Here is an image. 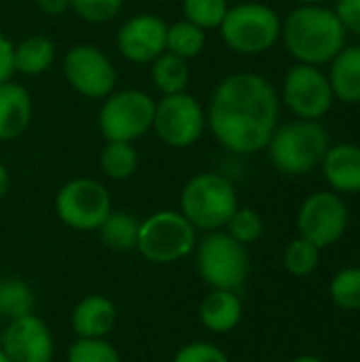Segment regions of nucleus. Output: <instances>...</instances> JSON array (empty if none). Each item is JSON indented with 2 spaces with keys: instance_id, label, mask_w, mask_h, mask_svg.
Instances as JSON below:
<instances>
[{
  "instance_id": "nucleus-1",
  "label": "nucleus",
  "mask_w": 360,
  "mask_h": 362,
  "mask_svg": "<svg viewBox=\"0 0 360 362\" xmlns=\"http://www.w3.org/2000/svg\"><path fill=\"white\" fill-rule=\"evenodd\" d=\"M278 117L276 87L255 72H236L223 78L212 91L206 112L216 142L238 155L263 151L278 127Z\"/></svg>"
},
{
  "instance_id": "nucleus-2",
  "label": "nucleus",
  "mask_w": 360,
  "mask_h": 362,
  "mask_svg": "<svg viewBox=\"0 0 360 362\" xmlns=\"http://www.w3.org/2000/svg\"><path fill=\"white\" fill-rule=\"evenodd\" d=\"M346 28L333 8L323 4H299L284 21L280 38L286 51L299 62L310 66H325L346 47Z\"/></svg>"
},
{
  "instance_id": "nucleus-3",
  "label": "nucleus",
  "mask_w": 360,
  "mask_h": 362,
  "mask_svg": "<svg viewBox=\"0 0 360 362\" xmlns=\"http://www.w3.org/2000/svg\"><path fill=\"white\" fill-rule=\"evenodd\" d=\"M178 212L204 233L221 231L240 208L238 191L229 178L216 172H202L187 180L180 191Z\"/></svg>"
},
{
  "instance_id": "nucleus-4",
  "label": "nucleus",
  "mask_w": 360,
  "mask_h": 362,
  "mask_svg": "<svg viewBox=\"0 0 360 362\" xmlns=\"http://www.w3.org/2000/svg\"><path fill=\"white\" fill-rule=\"evenodd\" d=\"M329 146V132L320 121L297 119L276 127L265 148L278 172L286 176H303L323 163Z\"/></svg>"
},
{
  "instance_id": "nucleus-5",
  "label": "nucleus",
  "mask_w": 360,
  "mask_h": 362,
  "mask_svg": "<svg viewBox=\"0 0 360 362\" xmlns=\"http://www.w3.org/2000/svg\"><path fill=\"white\" fill-rule=\"evenodd\" d=\"M195 269L210 291L240 293L250 274V255L225 229L206 233L195 246Z\"/></svg>"
},
{
  "instance_id": "nucleus-6",
  "label": "nucleus",
  "mask_w": 360,
  "mask_h": 362,
  "mask_svg": "<svg viewBox=\"0 0 360 362\" xmlns=\"http://www.w3.org/2000/svg\"><path fill=\"white\" fill-rule=\"evenodd\" d=\"M197 246V229L178 210H159L140 221L136 250L155 265L187 259Z\"/></svg>"
},
{
  "instance_id": "nucleus-7",
  "label": "nucleus",
  "mask_w": 360,
  "mask_h": 362,
  "mask_svg": "<svg viewBox=\"0 0 360 362\" xmlns=\"http://www.w3.org/2000/svg\"><path fill=\"white\" fill-rule=\"evenodd\" d=\"M219 30L231 51L240 55H259L280 40L282 19L263 2H242L229 6Z\"/></svg>"
},
{
  "instance_id": "nucleus-8",
  "label": "nucleus",
  "mask_w": 360,
  "mask_h": 362,
  "mask_svg": "<svg viewBox=\"0 0 360 362\" xmlns=\"http://www.w3.org/2000/svg\"><path fill=\"white\" fill-rule=\"evenodd\" d=\"M155 100L140 89H121L104 98L98 115L100 132L106 140L136 142L153 129Z\"/></svg>"
},
{
  "instance_id": "nucleus-9",
  "label": "nucleus",
  "mask_w": 360,
  "mask_h": 362,
  "mask_svg": "<svg viewBox=\"0 0 360 362\" xmlns=\"http://www.w3.org/2000/svg\"><path fill=\"white\" fill-rule=\"evenodd\" d=\"M110 212V193L95 178H72L55 195V214L72 231H98Z\"/></svg>"
},
{
  "instance_id": "nucleus-10",
  "label": "nucleus",
  "mask_w": 360,
  "mask_h": 362,
  "mask_svg": "<svg viewBox=\"0 0 360 362\" xmlns=\"http://www.w3.org/2000/svg\"><path fill=\"white\" fill-rule=\"evenodd\" d=\"M206 125L208 121L202 102L187 91L163 95L155 104L153 129L157 138L172 148L193 146L204 136Z\"/></svg>"
},
{
  "instance_id": "nucleus-11",
  "label": "nucleus",
  "mask_w": 360,
  "mask_h": 362,
  "mask_svg": "<svg viewBox=\"0 0 360 362\" xmlns=\"http://www.w3.org/2000/svg\"><path fill=\"white\" fill-rule=\"evenodd\" d=\"M350 225V210L344 197L331 189L316 191L303 199L297 212V231L320 250L337 244Z\"/></svg>"
},
{
  "instance_id": "nucleus-12",
  "label": "nucleus",
  "mask_w": 360,
  "mask_h": 362,
  "mask_svg": "<svg viewBox=\"0 0 360 362\" xmlns=\"http://www.w3.org/2000/svg\"><path fill=\"white\" fill-rule=\"evenodd\" d=\"M333 89L329 76L320 66L295 64L286 70L282 81V102L297 119L318 121L333 106Z\"/></svg>"
},
{
  "instance_id": "nucleus-13",
  "label": "nucleus",
  "mask_w": 360,
  "mask_h": 362,
  "mask_svg": "<svg viewBox=\"0 0 360 362\" xmlns=\"http://www.w3.org/2000/svg\"><path fill=\"white\" fill-rule=\"evenodd\" d=\"M68 85L91 100H104L115 91L117 70L108 55L93 45H76L64 55L62 64Z\"/></svg>"
},
{
  "instance_id": "nucleus-14",
  "label": "nucleus",
  "mask_w": 360,
  "mask_h": 362,
  "mask_svg": "<svg viewBox=\"0 0 360 362\" xmlns=\"http://www.w3.org/2000/svg\"><path fill=\"white\" fill-rule=\"evenodd\" d=\"M2 352L11 362H53L55 339L36 314L11 320L2 333Z\"/></svg>"
},
{
  "instance_id": "nucleus-15",
  "label": "nucleus",
  "mask_w": 360,
  "mask_h": 362,
  "mask_svg": "<svg viewBox=\"0 0 360 362\" xmlns=\"http://www.w3.org/2000/svg\"><path fill=\"white\" fill-rule=\"evenodd\" d=\"M168 23L153 13H140L129 17L119 34L117 47L121 55L134 64H151L166 51Z\"/></svg>"
},
{
  "instance_id": "nucleus-16",
  "label": "nucleus",
  "mask_w": 360,
  "mask_h": 362,
  "mask_svg": "<svg viewBox=\"0 0 360 362\" xmlns=\"http://www.w3.org/2000/svg\"><path fill=\"white\" fill-rule=\"evenodd\" d=\"M117 320L119 310L104 295L83 297L70 314V327L76 339H106L117 327Z\"/></svg>"
},
{
  "instance_id": "nucleus-17",
  "label": "nucleus",
  "mask_w": 360,
  "mask_h": 362,
  "mask_svg": "<svg viewBox=\"0 0 360 362\" xmlns=\"http://www.w3.org/2000/svg\"><path fill=\"white\" fill-rule=\"evenodd\" d=\"M323 174L331 191L339 195L360 193V146L352 142H342L329 146L323 157Z\"/></svg>"
},
{
  "instance_id": "nucleus-18",
  "label": "nucleus",
  "mask_w": 360,
  "mask_h": 362,
  "mask_svg": "<svg viewBox=\"0 0 360 362\" xmlns=\"http://www.w3.org/2000/svg\"><path fill=\"white\" fill-rule=\"evenodd\" d=\"M244 316V303L236 291H210L197 310L202 327L214 335H227L238 329Z\"/></svg>"
},
{
  "instance_id": "nucleus-19",
  "label": "nucleus",
  "mask_w": 360,
  "mask_h": 362,
  "mask_svg": "<svg viewBox=\"0 0 360 362\" xmlns=\"http://www.w3.org/2000/svg\"><path fill=\"white\" fill-rule=\"evenodd\" d=\"M32 121V95L30 91L15 83H0V140H17Z\"/></svg>"
},
{
  "instance_id": "nucleus-20",
  "label": "nucleus",
  "mask_w": 360,
  "mask_h": 362,
  "mask_svg": "<svg viewBox=\"0 0 360 362\" xmlns=\"http://www.w3.org/2000/svg\"><path fill=\"white\" fill-rule=\"evenodd\" d=\"M333 95L344 104H360V47H344L329 64Z\"/></svg>"
},
{
  "instance_id": "nucleus-21",
  "label": "nucleus",
  "mask_w": 360,
  "mask_h": 362,
  "mask_svg": "<svg viewBox=\"0 0 360 362\" xmlns=\"http://www.w3.org/2000/svg\"><path fill=\"white\" fill-rule=\"evenodd\" d=\"M138 231H140V218L134 216L127 210H112L106 221L95 231L102 246L110 252H132L138 244Z\"/></svg>"
},
{
  "instance_id": "nucleus-22",
  "label": "nucleus",
  "mask_w": 360,
  "mask_h": 362,
  "mask_svg": "<svg viewBox=\"0 0 360 362\" xmlns=\"http://www.w3.org/2000/svg\"><path fill=\"white\" fill-rule=\"evenodd\" d=\"M55 62V42L42 34H34L15 45V72L23 76H38Z\"/></svg>"
},
{
  "instance_id": "nucleus-23",
  "label": "nucleus",
  "mask_w": 360,
  "mask_h": 362,
  "mask_svg": "<svg viewBox=\"0 0 360 362\" xmlns=\"http://www.w3.org/2000/svg\"><path fill=\"white\" fill-rule=\"evenodd\" d=\"M189 78H191V70H189L187 59L170 51H163L159 57L151 62V81L163 95L185 91L189 85Z\"/></svg>"
},
{
  "instance_id": "nucleus-24",
  "label": "nucleus",
  "mask_w": 360,
  "mask_h": 362,
  "mask_svg": "<svg viewBox=\"0 0 360 362\" xmlns=\"http://www.w3.org/2000/svg\"><path fill=\"white\" fill-rule=\"evenodd\" d=\"M34 305L36 295L25 280L17 276L0 278V318L6 322L17 320L21 316L34 314Z\"/></svg>"
},
{
  "instance_id": "nucleus-25",
  "label": "nucleus",
  "mask_w": 360,
  "mask_h": 362,
  "mask_svg": "<svg viewBox=\"0 0 360 362\" xmlns=\"http://www.w3.org/2000/svg\"><path fill=\"white\" fill-rule=\"evenodd\" d=\"M140 163L134 142L106 140L100 151V168L110 180H127L136 174Z\"/></svg>"
},
{
  "instance_id": "nucleus-26",
  "label": "nucleus",
  "mask_w": 360,
  "mask_h": 362,
  "mask_svg": "<svg viewBox=\"0 0 360 362\" xmlns=\"http://www.w3.org/2000/svg\"><path fill=\"white\" fill-rule=\"evenodd\" d=\"M206 47V30L197 28L195 23L180 19L168 25V36H166V51L182 57V59H193L197 57Z\"/></svg>"
},
{
  "instance_id": "nucleus-27",
  "label": "nucleus",
  "mask_w": 360,
  "mask_h": 362,
  "mask_svg": "<svg viewBox=\"0 0 360 362\" xmlns=\"http://www.w3.org/2000/svg\"><path fill=\"white\" fill-rule=\"evenodd\" d=\"M320 252L323 250L318 246H314L306 238L297 235L284 248V255H282L284 269L291 276H295V278H308V276H312L318 269V265H320Z\"/></svg>"
},
{
  "instance_id": "nucleus-28",
  "label": "nucleus",
  "mask_w": 360,
  "mask_h": 362,
  "mask_svg": "<svg viewBox=\"0 0 360 362\" xmlns=\"http://www.w3.org/2000/svg\"><path fill=\"white\" fill-rule=\"evenodd\" d=\"M331 301L346 312H360V265L339 269L329 284Z\"/></svg>"
},
{
  "instance_id": "nucleus-29",
  "label": "nucleus",
  "mask_w": 360,
  "mask_h": 362,
  "mask_svg": "<svg viewBox=\"0 0 360 362\" xmlns=\"http://www.w3.org/2000/svg\"><path fill=\"white\" fill-rule=\"evenodd\" d=\"M182 19L195 23L202 30H216L227 11L229 2L227 0H182Z\"/></svg>"
},
{
  "instance_id": "nucleus-30",
  "label": "nucleus",
  "mask_w": 360,
  "mask_h": 362,
  "mask_svg": "<svg viewBox=\"0 0 360 362\" xmlns=\"http://www.w3.org/2000/svg\"><path fill=\"white\" fill-rule=\"evenodd\" d=\"M225 231L233 240H238L240 244L250 246V244L261 240V235L265 231V223H263V216L257 210L240 206L233 212V216L229 218V223L225 225Z\"/></svg>"
},
{
  "instance_id": "nucleus-31",
  "label": "nucleus",
  "mask_w": 360,
  "mask_h": 362,
  "mask_svg": "<svg viewBox=\"0 0 360 362\" xmlns=\"http://www.w3.org/2000/svg\"><path fill=\"white\" fill-rule=\"evenodd\" d=\"M66 362H123L119 350L108 339H76Z\"/></svg>"
},
{
  "instance_id": "nucleus-32",
  "label": "nucleus",
  "mask_w": 360,
  "mask_h": 362,
  "mask_svg": "<svg viewBox=\"0 0 360 362\" xmlns=\"http://www.w3.org/2000/svg\"><path fill=\"white\" fill-rule=\"evenodd\" d=\"M123 0H70V8L87 23H106L119 15Z\"/></svg>"
},
{
  "instance_id": "nucleus-33",
  "label": "nucleus",
  "mask_w": 360,
  "mask_h": 362,
  "mask_svg": "<svg viewBox=\"0 0 360 362\" xmlns=\"http://www.w3.org/2000/svg\"><path fill=\"white\" fill-rule=\"evenodd\" d=\"M172 362H231L227 352L210 341H191L176 350Z\"/></svg>"
},
{
  "instance_id": "nucleus-34",
  "label": "nucleus",
  "mask_w": 360,
  "mask_h": 362,
  "mask_svg": "<svg viewBox=\"0 0 360 362\" xmlns=\"http://www.w3.org/2000/svg\"><path fill=\"white\" fill-rule=\"evenodd\" d=\"M333 11L346 32H354L360 36V0H337Z\"/></svg>"
},
{
  "instance_id": "nucleus-35",
  "label": "nucleus",
  "mask_w": 360,
  "mask_h": 362,
  "mask_svg": "<svg viewBox=\"0 0 360 362\" xmlns=\"http://www.w3.org/2000/svg\"><path fill=\"white\" fill-rule=\"evenodd\" d=\"M15 74V45L0 32V83L11 81Z\"/></svg>"
},
{
  "instance_id": "nucleus-36",
  "label": "nucleus",
  "mask_w": 360,
  "mask_h": 362,
  "mask_svg": "<svg viewBox=\"0 0 360 362\" xmlns=\"http://www.w3.org/2000/svg\"><path fill=\"white\" fill-rule=\"evenodd\" d=\"M38 8L45 13V15H64L68 8H70V0H36Z\"/></svg>"
},
{
  "instance_id": "nucleus-37",
  "label": "nucleus",
  "mask_w": 360,
  "mask_h": 362,
  "mask_svg": "<svg viewBox=\"0 0 360 362\" xmlns=\"http://www.w3.org/2000/svg\"><path fill=\"white\" fill-rule=\"evenodd\" d=\"M8 187H11V176H8V170H6V165L0 161V202L6 197V193H8Z\"/></svg>"
},
{
  "instance_id": "nucleus-38",
  "label": "nucleus",
  "mask_w": 360,
  "mask_h": 362,
  "mask_svg": "<svg viewBox=\"0 0 360 362\" xmlns=\"http://www.w3.org/2000/svg\"><path fill=\"white\" fill-rule=\"evenodd\" d=\"M289 362H327L323 361L320 356H314V354H301V356H295L293 361Z\"/></svg>"
},
{
  "instance_id": "nucleus-39",
  "label": "nucleus",
  "mask_w": 360,
  "mask_h": 362,
  "mask_svg": "<svg viewBox=\"0 0 360 362\" xmlns=\"http://www.w3.org/2000/svg\"><path fill=\"white\" fill-rule=\"evenodd\" d=\"M297 4H320V2H325V0H295Z\"/></svg>"
},
{
  "instance_id": "nucleus-40",
  "label": "nucleus",
  "mask_w": 360,
  "mask_h": 362,
  "mask_svg": "<svg viewBox=\"0 0 360 362\" xmlns=\"http://www.w3.org/2000/svg\"><path fill=\"white\" fill-rule=\"evenodd\" d=\"M0 362H11L8 358H6V354L2 352V348H0Z\"/></svg>"
}]
</instances>
